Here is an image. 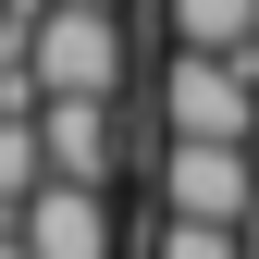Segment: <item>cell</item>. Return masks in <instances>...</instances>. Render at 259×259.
I'll return each instance as SVG.
<instances>
[{"mask_svg": "<svg viewBox=\"0 0 259 259\" xmlns=\"http://www.w3.org/2000/svg\"><path fill=\"white\" fill-rule=\"evenodd\" d=\"M160 136L173 148H247L259 136V87H247V62H160Z\"/></svg>", "mask_w": 259, "mask_h": 259, "instance_id": "6da1fadb", "label": "cell"}, {"mask_svg": "<svg viewBox=\"0 0 259 259\" xmlns=\"http://www.w3.org/2000/svg\"><path fill=\"white\" fill-rule=\"evenodd\" d=\"M25 87L37 99H123V13H37Z\"/></svg>", "mask_w": 259, "mask_h": 259, "instance_id": "7a4b0ae2", "label": "cell"}, {"mask_svg": "<svg viewBox=\"0 0 259 259\" xmlns=\"http://www.w3.org/2000/svg\"><path fill=\"white\" fill-rule=\"evenodd\" d=\"M259 160L247 148H160V222H198V235H247Z\"/></svg>", "mask_w": 259, "mask_h": 259, "instance_id": "3957f363", "label": "cell"}, {"mask_svg": "<svg viewBox=\"0 0 259 259\" xmlns=\"http://www.w3.org/2000/svg\"><path fill=\"white\" fill-rule=\"evenodd\" d=\"M111 160H123V111L111 99H37V173L111 198Z\"/></svg>", "mask_w": 259, "mask_h": 259, "instance_id": "277c9868", "label": "cell"}, {"mask_svg": "<svg viewBox=\"0 0 259 259\" xmlns=\"http://www.w3.org/2000/svg\"><path fill=\"white\" fill-rule=\"evenodd\" d=\"M13 247H25V259H111V198H87V185H37V198L13 210Z\"/></svg>", "mask_w": 259, "mask_h": 259, "instance_id": "5b68a950", "label": "cell"}, {"mask_svg": "<svg viewBox=\"0 0 259 259\" xmlns=\"http://www.w3.org/2000/svg\"><path fill=\"white\" fill-rule=\"evenodd\" d=\"M160 13H173L185 62H247L259 50V0H160Z\"/></svg>", "mask_w": 259, "mask_h": 259, "instance_id": "8992f818", "label": "cell"}, {"mask_svg": "<svg viewBox=\"0 0 259 259\" xmlns=\"http://www.w3.org/2000/svg\"><path fill=\"white\" fill-rule=\"evenodd\" d=\"M148 259H247V247H235V235H198V222H160Z\"/></svg>", "mask_w": 259, "mask_h": 259, "instance_id": "52a82bcc", "label": "cell"}, {"mask_svg": "<svg viewBox=\"0 0 259 259\" xmlns=\"http://www.w3.org/2000/svg\"><path fill=\"white\" fill-rule=\"evenodd\" d=\"M37 13H111V0H37Z\"/></svg>", "mask_w": 259, "mask_h": 259, "instance_id": "ba28073f", "label": "cell"}, {"mask_svg": "<svg viewBox=\"0 0 259 259\" xmlns=\"http://www.w3.org/2000/svg\"><path fill=\"white\" fill-rule=\"evenodd\" d=\"M247 160H259V136H247Z\"/></svg>", "mask_w": 259, "mask_h": 259, "instance_id": "9c48e42d", "label": "cell"}]
</instances>
